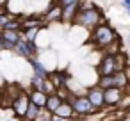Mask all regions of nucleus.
Listing matches in <instances>:
<instances>
[{
	"label": "nucleus",
	"mask_w": 130,
	"mask_h": 121,
	"mask_svg": "<svg viewBox=\"0 0 130 121\" xmlns=\"http://www.w3.org/2000/svg\"><path fill=\"white\" fill-rule=\"evenodd\" d=\"M52 112H48L46 109H41V112L38 114V117L34 119V121H52Z\"/></svg>",
	"instance_id": "5701e85b"
},
{
	"label": "nucleus",
	"mask_w": 130,
	"mask_h": 121,
	"mask_svg": "<svg viewBox=\"0 0 130 121\" xmlns=\"http://www.w3.org/2000/svg\"><path fill=\"white\" fill-rule=\"evenodd\" d=\"M29 103H30V100H29V93L23 91V89H20V93H18V94L14 96V100L11 101V107H9V109H13V114H14L16 119H23Z\"/></svg>",
	"instance_id": "20e7f679"
},
{
	"label": "nucleus",
	"mask_w": 130,
	"mask_h": 121,
	"mask_svg": "<svg viewBox=\"0 0 130 121\" xmlns=\"http://www.w3.org/2000/svg\"><path fill=\"white\" fill-rule=\"evenodd\" d=\"M22 29H32V27H43L45 22L41 16H27V18H22Z\"/></svg>",
	"instance_id": "f3484780"
},
{
	"label": "nucleus",
	"mask_w": 130,
	"mask_h": 121,
	"mask_svg": "<svg viewBox=\"0 0 130 121\" xmlns=\"http://www.w3.org/2000/svg\"><path fill=\"white\" fill-rule=\"evenodd\" d=\"M86 96L89 98V101L93 103V107H94L98 112L105 107V103H103V89H102L100 85H93V87H89V89L86 91Z\"/></svg>",
	"instance_id": "1a4fd4ad"
},
{
	"label": "nucleus",
	"mask_w": 130,
	"mask_h": 121,
	"mask_svg": "<svg viewBox=\"0 0 130 121\" xmlns=\"http://www.w3.org/2000/svg\"><path fill=\"white\" fill-rule=\"evenodd\" d=\"M68 101H71L73 112H75V116H78V117H89V116H93V114L98 112V110L93 107V103L89 101V98H87L86 94H78V96L73 94Z\"/></svg>",
	"instance_id": "7ed1b4c3"
},
{
	"label": "nucleus",
	"mask_w": 130,
	"mask_h": 121,
	"mask_svg": "<svg viewBox=\"0 0 130 121\" xmlns=\"http://www.w3.org/2000/svg\"><path fill=\"white\" fill-rule=\"evenodd\" d=\"M121 4H123V7H128L130 6V0H121Z\"/></svg>",
	"instance_id": "cd10ccee"
},
{
	"label": "nucleus",
	"mask_w": 130,
	"mask_h": 121,
	"mask_svg": "<svg viewBox=\"0 0 130 121\" xmlns=\"http://www.w3.org/2000/svg\"><path fill=\"white\" fill-rule=\"evenodd\" d=\"M61 11H62V7L57 2H54L41 18H43L45 23H57V22H61Z\"/></svg>",
	"instance_id": "9b49d317"
},
{
	"label": "nucleus",
	"mask_w": 130,
	"mask_h": 121,
	"mask_svg": "<svg viewBox=\"0 0 130 121\" xmlns=\"http://www.w3.org/2000/svg\"><path fill=\"white\" fill-rule=\"evenodd\" d=\"M7 121H14V119H7Z\"/></svg>",
	"instance_id": "2f4dec72"
},
{
	"label": "nucleus",
	"mask_w": 130,
	"mask_h": 121,
	"mask_svg": "<svg viewBox=\"0 0 130 121\" xmlns=\"http://www.w3.org/2000/svg\"><path fill=\"white\" fill-rule=\"evenodd\" d=\"M96 73H98V77L116 73V54H109V52H105V54L102 55L100 62L96 64Z\"/></svg>",
	"instance_id": "39448f33"
},
{
	"label": "nucleus",
	"mask_w": 130,
	"mask_h": 121,
	"mask_svg": "<svg viewBox=\"0 0 130 121\" xmlns=\"http://www.w3.org/2000/svg\"><path fill=\"white\" fill-rule=\"evenodd\" d=\"M0 98H2V89H0Z\"/></svg>",
	"instance_id": "7c9ffc66"
},
{
	"label": "nucleus",
	"mask_w": 130,
	"mask_h": 121,
	"mask_svg": "<svg viewBox=\"0 0 130 121\" xmlns=\"http://www.w3.org/2000/svg\"><path fill=\"white\" fill-rule=\"evenodd\" d=\"M61 101H62V100H61L55 93H52V94H48V96H46V103H45V107H43V109H46L48 112H52V114H54V112H55V109L61 105Z\"/></svg>",
	"instance_id": "a211bd4d"
},
{
	"label": "nucleus",
	"mask_w": 130,
	"mask_h": 121,
	"mask_svg": "<svg viewBox=\"0 0 130 121\" xmlns=\"http://www.w3.org/2000/svg\"><path fill=\"white\" fill-rule=\"evenodd\" d=\"M54 116H57V117H62V119H73V117H75V112H73L71 101H68V100H62V101H61V105L55 109Z\"/></svg>",
	"instance_id": "ddd939ff"
},
{
	"label": "nucleus",
	"mask_w": 130,
	"mask_h": 121,
	"mask_svg": "<svg viewBox=\"0 0 130 121\" xmlns=\"http://www.w3.org/2000/svg\"><path fill=\"white\" fill-rule=\"evenodd\" d=\"M118 41V34H116V30L109 25V23H105V22H102L100 25H96L91 32H89V43L96 48V50H107L110 45H114Z\"/></svg>",
	"instance_id": "f03ea898"
},
{
	"label": "nucleus",
	"mask_w": 130,
	"mask_h": 121,
	"mask_svg": "<svg viewBox=\"0 0 130 121\" xmlns=\"http://www.w3.org/2000/svg\"><path fill=\"white\" fill-rule=\"evenodd\" d=\"M46 96L48 94H45V93H41V91H38V89H30L29 91V100L32 101V103H36L38 107H45V103H46Z\"/></svg>",
	"instance_id": "dca6fc26"
},
{
	"label": "nucleus",
	"mask_w": 130,
	"mask_h": 121,
	"mask_svg": "<svg viewBox=\"0 0 130 121\" xmlns=\"http://www.w3.org/2000/svg\"><path fill=\"white\" fill-rule=\"evenodd\" d=\"M116 107L121 109V110H128V109H130V93H128V91L123 93V96H121V100L118 101Z\"/></svg>",
	"instance_id": "4be33fe9"
},
{
	"label": "nucleus",
	"mask_w": 130,
	"mask_h": 121,
	"mask_svg": "<svg viewBox=\"0 0 130 121\" xmlns=\"http://www.w3.org/2000/svg\"><path fill=\"white\" fill-rule=\"evenodd\" d=\"M128 66L126 62V54L125 52H116V71H121Z\"/></svg>",
	"instance_id": "412c9836"
},
{
	"label": "nucleus",
	"mask_w": 130,
	"mask_h": 121,
	"mask_svg": "<svg viewBox=\"0 0 130 121\" xmlns=\"http://www.w3.org/2000/svg\"><path fill=\"white\" fill-rule=\"evenodd\" d=\"M0 52H4V41H2V38H0Z\"/></svg>",
	"instance_id": "c85d7f7f"
},
{
	"label": "nucleus",
	"mask_w": 130,
	"mask_h": 121,
	"mask_svg": "<svg viewBox=\"0 0 130 121\" xmlns=\"http://www.w3.org/2000/svg\"><path fill=\"white\" fill-rule=\"evenodd\" d=\"M125 11H126V14L130 16V6H128V7H125Z\"/></svg>",
	"instance_id": "c756f323"
},
{
	"label": "nucleus",
	"mask_w": 130,
	"mask_h": 121,
	"mask_svg": "<svg viewBox=\"0 0 130 121\" xmlns=\"http://www.w3.org/2000/svg\"><path fill=\"white\" fill-rule=\"evenodd\" d=\"M0 38L4 41V50L13 52L14 45L22 39V30H11V29H2L0 30Z\"/></svg>",
	"instance_id": "0eeeda50"
},
{
	"label": "nucleus",
	"mask_w": 130,
	"mask_h": 121,
	"mask_svg": "<svg viewBox=\"0 0 130 121\" xmlns=\"http://www.w3.org/2000/svg\"><path fill=\"white\" fill-rule=\"evenodd\" d=\"M125 89H119V87H107L103 89V103L105 107H116L118 101L121 100Z\"/></svg>",
	"instance_id": "9d476101"
},
{
	"label": "nucleus",
	"mask_w": 130,
	"mask_h": 121,
	"mask_svg": "<svg viewBox=\"0 0 130 121\" xmlns=\"http://www.w3.org/2000/svg\"><path fill=\"white\" fill-rule=\"evenodd\" d=\"M13 52H14L16 55L23 57V59H30V57H34V55H38L39 46L36 45V41H25V39H20V41L14 45Z\"/></svg>",
	"instance_id": "423d86ee"
},
{
	"label": "nucleus",
	"mask_w": 130,
	"mask_h": 121,
	"mask_svg": "<svg viewBox=\"0 0 130 121\" xmlns=\"http://www.w3.org/2000/svg\"><path fill=\"white\" fill-rule=\"evenodd\" d=\"M78 11V4H70L64 6L61 11V23H73V18Z\"/></svg>",
	"instance_id": "4468645a"
},
{
	"label": "nucleus",
	"mask_w": 130,
	"mask_h": 121,
	"mask_svg": "<svg viewBox=\"0 0 130 121\" xmlns=\"http://www.w3.org/2000/svg\"><path fill=\"white\" fill-rule=\"evenodd\" d=\"M7 13H9V11H7V7L4 6V2H2V4H0V14H7Z\"/></svg>",
	"instance_id": "a878e982"
},
{
	"label": "nucleus",
	"mask_w": 130,
	"mask_h": 121,
	"mask_svg": "<svg viewBox=\"0 0 130 121\" xmlns=\"http://www.w3.org/2000/svg\"><path fill=\"white\" fill-rule=\"evenodd\" d=\"M103 22V14L98 7L87 4V0H80L78 4V11L73 18V23L71 25H77V27H82L86 29L87 32H91L96 25H100Z\"/></svg>",
	"instance_id": "f257e3e1"
},
{
	"label": "nucleus",
	"mask_w": 130,
	"mask_h": 121,
	"mask_svg": "<svg viewBox=\"0 0 130 121\" xmlns=\"http://www.w3.org/2000/svg\"><path fill=\"white\" fill-rule=\"evenodd\" d=\"M52 121H70V119H62V117H57V116H52Z\"/></svg>",
	"instance_id": "bb28decb"
},
{
	"label": "nucleus",
	"mask_w": 130,
	"mask_h": 121,
	"mask_svg": "<svg viewBox=\"0 0 130 121\" xmlns=\"http://www.w3.org/2000/svg\"><path fill=\"white\" fill-rule=\"evenodd\" d=\"M55 2L61 7H64V6H70V4H80V0H55Z\"/></svg>",
	"instance_id": "393cba45"
},
{
	"label": "nucleus",
	"mask_w": 130,
	"mask_h": 121,
	"mask_svg": "<svg viewBox=\"0 0 130 121\" xmlns=\"http://www.w3.org/2000/svg\"><path fill=\"white\" fill-rule=\"evenodd\" d=\"M11 18H13V16H11L9 13H7V14H0V30H2V29L6 27V23H7Z\"/></svg>",
	"instance_id": "b1692460"
},
{
	"label": "nucleus",
	"mask_w": 130,
	"mask_h": 121,
	"mask_svg": "<svg viewBox=\"0 0 130 121\" xmlns=\"http://www.w3.org/2000/svg\"><path fill=\"white\" fill-rule=\"evenodd\" d=\"M43 27H32V29H22V39L25 41H36L38 39V34Z\"/></svg>",
	"instance_id": "aec40b11"
},
{
	"label": "nucleus",
	"mask_w": 130,
	"mask_h": 121,
	"mask_svg": "<svg viewBox=\"0 0 130 121\" xmlns=\"http://www.w3.org/2000/svg\"><path fill=\"white\" fill-rule=\"evenodd\" d=\"M29 61V64H30V68H32V75H38V77H41V78H48V73H50V70L34 55V57H30V59H27Z\"/></svg>",
	"instance_id": "f8f14e48"
},
{
	"label": "nucleus",
	"mask_w": 130,
	"mask_h": 121,
	"mask_svg": "<svg viewBox=\"0 0 130 121\" xmlns=\"http://www.w3.org/2000/svg\"><path fill=\"white\" fill-rule=\"evenodd\" d=\"M30 89H38L45 94H52L55 93V85L50 82V78H41L38 75H32L30 77Z\"/></svg>",
	"instance_id": "6e6552de"
},
{
	"label": "nucleus",
	"mask_w": 130,
	"mask_h": 121,
	"mask_svg": "<svg viewBox=\"0 0 130 121\" xmlns=\"http://www.w3.org/2000/svg\"><path fill=\"white\" fill-rule=\"evenodd\" d=\"M48 78H50V82L55 85V89H57V87H62V85H68V77H66L62 71H59V70L50 71V73H48Z\"/></svg>",
	"instance_id": "2eb2a0df"
},
{
	"label": "nucleus",
	"mask_w": 130,
	"mask_h": 121,
	"mask_svg": "<svg viewBox=\"0 0 130 121\" xmlns=\"http://www.w3.org/2000/svg\"><path fill=\"white\" fill-rule=\"evenodd\" d=\"M41 112V107H38L36 103H29V107H27V110H25V116H23V119L22 121H34L36 117H38V114Z\"/></svg>",
	"instance_id": "6ab92c4d"
}]
</instances>
